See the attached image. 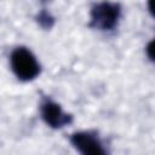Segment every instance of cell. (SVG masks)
<instances>
[{
  "label": "cell",
  "mask_w": 155,
  "mask_h": 155,
  "mask_svg": "<svg viewBox=\"0 0 155 155\" xmlns=\"http://www.w3.org/2000/svg\"><path fill=\"white\" fill-rule=\"evenodd\" d=\"M10 62L12 71L22 81L34 80L40 74V64L27 47H16L11 53Z\"/></svg>",
  "instance_id": "cell-1"
},
{
  "label": "cell",
  "mask_w": 155,
  "mask_h": 155,
  "mask_svg": "<svg viewBox=\"0 0 155 155\" xmlns=\"http://www.w3.org/2000/svg\"><path fill=\"white\" fill-rule=\"evenodd\" d=\"M90 25L99 30H113L120 19L121 7L116 2H99L91 8Z\"/></svg>",
  "instance_id": "cell-2"
},
{
  "label": "cell",
  "mask_w": 155,
  "mask_h": 155,
  "mask_svg": "<svg viewBox=\"0 0 155 155\" xmlns=\"http://www.w3.org/2000/svg\"><path fill=\"white\" fill-rule=\"evenodd\" d=\"M70 142L80 155H109L97 134L81 131L70 136Z\"/></svg>",
  "instance_id": "cell-3"
},
{
  "label": "cell",
  "mask_w": 155,
  "mask_h": 155,
  "mask_svg": "<svg viewBox=\"0 0 155 155\" xmlns=\"http://www.w3.org/2000/svg\"><path fill=\"white\" fill-rule=\"evenodd\" d=\"M40 113L42 120L52 128H62L73 121V116L61 108L59 104L52 99L45 98L40 105Z\"/></svg>",
  "instance_id": "cell-4"
},
{
  "label": "cell",
  "mask_w": 155,
  "mask_h": 155,
  "mask_svg": "<svg viewBox=\"0 0 155 155\" xmlns=\"http://www.w3.org/2000/svg\"><path fill=\"white\" fill-rule=\"evenodd\" d=\"M36 21H38V23H39L42 28H45V29H50V28L53 25V23H54L53 16H52L48 11H46V10H41V11L38 13Z\"/></svg>",
  "instance_id": "cell-5"
},
{
  "label": "cell",
  "mask_w": 155,
  "mask_h": 155,
  "mask_svg": "<svg viewBox=\"0 0 155 155\" xmlns=\"http://www.w3.org/2000/svg\"><path fill=\"white\" fill-rule=\"evenodd\" d=\"M153 46H154V41H150V42L148 44L147 48H145V51H147V54H148V57H149L151 61L154 59V54H153Z\"/></svg>",
  "instance_id": "cell-6"
}]
</instances>
